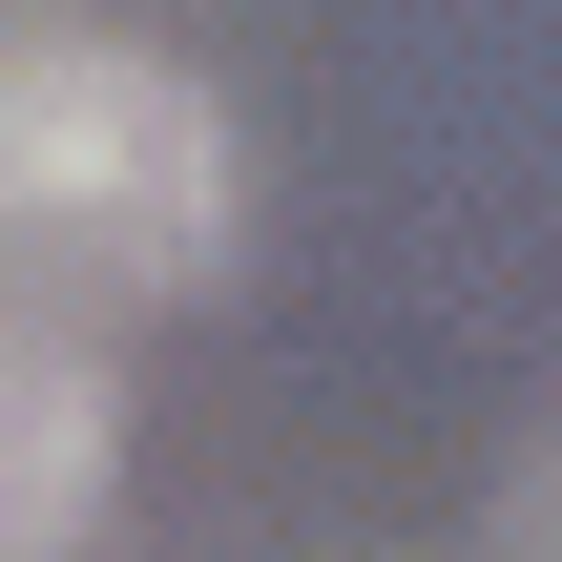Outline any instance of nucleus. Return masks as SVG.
<instances>
[{"label": "nucleus", "instance_id": "nucleus-1", "mask_svg": "<svg viewBox=\"0 0 562 562\" xmlns=\"http://www.w3.org/2000/svg\"><path fill=\"white\" fill-rule=\"evenodd\" d=\"M229 250V104L146 42H0V292L104 313Z\"/></svg>", "mask_w": 562, "mask_h": 562}, {"label": "nucleus", "instance_id": "nucleus-2", "mask_svg": "<svg viewBox=\"0 0 562 562\" xmlns=\"http://www.w3.org/2000/svg\"><path fill=\"white\" fill-rule=\"evenodd\" d=\"M104 480H125V396H104L83 313H21L0 292V562H83Z\"/></svg>", "mask_w": 562, "mask_h": 562}]
</instances>
